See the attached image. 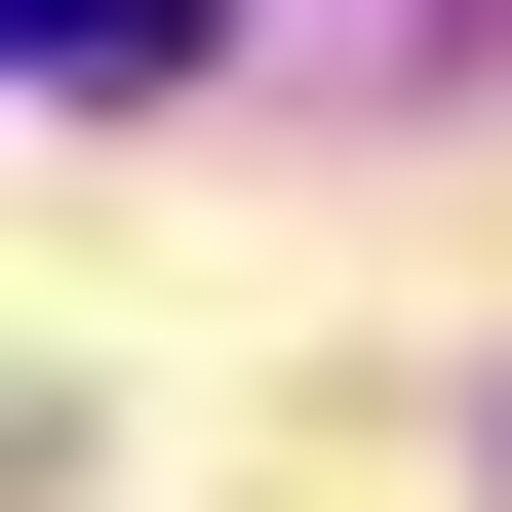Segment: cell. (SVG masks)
<instances>
[{"instance_id":"1","label":"cell","mask_w":512,"mask_h":512,"mask_svg":"<svg viewBox=\"0 0 512 512\" xmlns=\"http://www.w3.org/2000/svg\"><path fill=\"white\" fill-rule=\"evenodd\" d=\"M0 40H40L79 119H119V79H197V0H0Z\"/></svg>"}]
</instances>
